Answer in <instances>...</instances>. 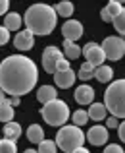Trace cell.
<instances>
[{"label":"cell","instance_id":"38","mask_svg":"<svg viewBox=\"0 0 125 153\" xmlns=\"http://www.w3.org/2000/svg\"><path fill=\"white\" fill-rule=\"evenodd\" d=\"M71 153H91V151H88V149H85V147L81 146V147H77V149H73Z\"/></svg>","mask_w":125,"mask_h":153},{"label":"cell","instance_id":"9","mask_svg":"<svg viewBox=\"0 0 125 153\" xmlns=\"http://www.w3.org/2000/svg\"><path fill=\"white\" fill-rule=\"evenodd\" d=\"M62 33H64V37H66V41L77 43L79 39L83 37V25H81V22H77V19H67V22L62 25Z\"/></svg>","mask_w":125,"mask_h":153},{"label":"cell","instance_id":"8","mask_svg":"<svg viewBox=\"0 0 125 153\" xmlns=\"http://www.w3.org/2000/svg\"><path fill=\"white\" fill-rule=\"evenodd\" d=\"M81 54H85V58H87V62H91L92 66H100V64L106 60V56H104L102 49H100V45H96V43H87L85 45V49L81 51Z\"/></svg>","mask_w":125,"mask_h":153},{"label":"cell","instance_id":"16","mask_svg":"<svg viewBox=\"0 0 125 153\" xmlns=\"http://www.w3.org/2000/svg\"><path fill=\"white\" fill-rule=\"evenodd\" d=\"M106 112H108V111H106V107H104L102 103H91V108L87 111V114H88V118L100 122V120L106 118Z\"/></svg>","mask_w":125,"mask_h":153},{"label":"cell","instance_id":"29","mask_svg":"<svg viewBox=\"0 0 125 153\" xmlns=\"http://www.w3.org/2000/svg\"><path fill=\"white\" fill-rule=\"evenodd\" d=\"M8 41H10V31L2 25V27H0V45H6Z\"/></svg>","mask_w":125,"mask_h":153},{"label":"cell","instance_id":"24","mask_svg":"<svg viewBox=\"0 0 125 153\" xmlns=\"http://www.w3.org/2000/svg\"><path fill=\"white\" fill-rule=\"evenodd\" d=\"M0 153H18V146H15V142L10 140V138L0 140Z\"/></svg>","mask_w":125,"mask_h":153},{"label":"cell","instance_id":"27","mask_svg":"<svg viewBox=\"0 0 125 153\" xmlns=\"http://www.w3.org/2000/svg\"><path fill=\"white\" fill-rule=\"evenodd\" d=\"M121 10H123V4H119V2H114V0H110V4L106 6V12L112 16V18H114V16H118Z\"/></svg>","mask_w":125,"mask_h":153},{"label":"cell","instance_id":"14","mask_svg":"<svg viewBox=\"0 0 125 153\" xmlns=\"http://www.w3.org/2000/svg\"><path fill=\"white\" fill-rule=\"evenodd\" d=\"M21 23H23V18L18 12H10V14L4 16V27H6L8 31H19Z\"/></svg>","mask_w":125,"mask_h":153},{"label":"cell","instance_id":"31","mask_svg":"<svg viewBox=\"0 0 125 153\" xmlns=\"http://www.w3.org/2000/svg\"><path fill=\"white\" fill-rule=\"evenodd\" d=\"M118 124H119V118H115V116H110V118L106 120L108 128H118Z\"/></svg>","mask_w":125,"mask_h":153},{"label":"cell","instance_id":"6","mask_svg":"<svg viewBox=\"0 0 125 153\" xmlns=\"http://www.w3.org/2000/svg\"><path fill=\"white\" fill-rule=\"evenodd\" d=\"M100 49H102L106 58L119 60L125 54V41H123V37H106L104 43L100 45Z\"/></svg>","mask_w":125,"mask_h":153},{"label":"cell","instance_id":"37","mask_svg":"<svg viewBox=\"0 0 125 153\" xmlns=\"http://www.w3.org/2000/svg\"><path fill=\"white\" fill-rule=\"evenodd\" d=\"M8 103H10L12 107H18V105L21 103V97H15V95H14V97H10V99H8Z\"/></svg>","mask_w":125,"mask_h":153},{"label":"cell","instance_id":"20","mask_svg":"<svg viewBox=\"0 0 125 153\" xmlns=\"http://www.w3.org/2000/svg\"><path fill=\"white\" fill-rule=\"evenodd\" d=\"M54 12H56V16H62V18H69V16L73 14V4H71L69 0H60V2L54 6Z\"/></svg>","mask_w":125,"mask_h":153},{"label":"cell","instance_id":"12","mask_svg":"<svg viewBox=\"0 0 125 153\" xmlns=\"http://www.w3.org/2000/svg\"><path fill=\"white\" fill-rule=\"evenodd\" d=\"M54 82L60 89H69L75 83V72L71 70H64V72H54Z\"/></svg>","mask_w":125,"mask_h":153},{"label":"cell","instance_id":"21","mask_svg":"<svg viewBox=\"0 0 125 153\" xmlns=\"http://www.w3.org/2000/svg\"><path fill=\"white\" fill-rule=\"evenodd\" d=\"M64 51H66V58L67 60H75V58H79L81 56V49L77 47V43H73V41H64Z\"/></svg>","mask_w":125,"mask_h":153},{"label":"cell","instance_id":"32","mask_svg":"<svg viewBox=\"0 0 125 153\" xmlns=\"http://www.w3.org/2000/svg\"><path fill=\"white\" fill-rule=\"evenodd\" d=\"M10 8V0H0V16H4Z\"/></svg>","mask_w":125,"mask_h":153},{"label":"cell","instance_id":"7","mask_svg":"<svg viewBox=\"0 0 125 153\" xmlns=\"http://www.w3.org/2000/svg\"><path fill=\"white\" fill-rule=\"evenodd\" d=\"M60 58H64L62 52H60L58 47H46L42 52V68L44 72H48V74H54L56 72V62H58Z\"/></svg>","mask_w":125,"mask_h":153},{"label":"cell","instance_id":"22","mask_svg":"<svg viewBox=\"0 0 125 153\" xmlns=\"http://www.w3.org/2000/svg\"><path fill=\"white\" fill-rule=\"evenodd\" d=\"M14 120V107L8 103V99H4L0 103V122H10Z\"/></svg>","mask_w":125,"mask_h":153},{"label":"cell","instance_id":"18","mask_svg":"<svg viewBox=\"0 0 125 153\" xmlns=\"http://www.w3.org/2000/svg\"><path fill=\"white\" fill-rule=\"evenodd\" d=\"M6 126H4V136L10 140H18L19 136H21V126H19L18 122H14V120H10V122H4Z\"/></svg>","mask_w":125,"mask_h":153},{"label":"cell","instance_id":"34","mask_svg":"<svg viewBox=\"0 0 125 153\" xmlns=\"http://www.w3.org/2000/svg\"><path fill=\"white\" fill-rule=\"evenodd\" d=\"M118 136H119V140H125V124L121 122V124H118Z\"/></svg>","mask_w":125,"mask_h":153},{"label":"cell","instance_id":"26","mask_svg":"<svg viewBox=\"0 0 125 153\" xmlns=\"http://www.w3.org/2000/svg\"><path fill=\"white\" fill-rule=\"evenodd\" d=\"M37 153H58V147H56L54 142H48V140H42L39 143V151Z\"/></svg>","mask_w":125,"mask_h":153},{"label":"cell","instance_id":"41","mask_svg":"<svg viewBox=\"0 0 125 153\" xmlns=\"http://www.w3.org/2000/svg\"><path fill=\"white\" fill-rule=\"evenodd\" d=\"M114 2H119V4H123V0H114Z\"/></svg>","mask_w":125,"mask_h":153},{"label":"cell","instance_id":"17","mask_svg":"<svg viewBox=\"0 0 125 153\" xmlns=\"http://www.w3.org/2000/svg\"><path fill=\"white\" fill-rule=\"evenodd\" d=\"M37 99H39V101H41L42 105H44V103H48V101H52V99H58L56 87H52V85H42V87H39V91H37Z\"/></svg>","mask_w":125,"mask_h":153},{"label":"cell","instance_id":"1","mask_svg":"<svg viewBox=\"0 0 125 153\" xmlns=\"http://www.w3.org/2000/svg\"><path fill=\"white\" fill-rule=\"evenodd\" d=\"M39 79V70L31 58L23 54L8 56L0 62V89L12 97L29 93Z\"/></svg>","mask_w":125,"mask_h":153},{"label":"cell","instance_id":"4","mask_svg":"<svg viewBox=\"0 0 125 153\" xmlns=\"http://www.w3.org/2000/svg\"><path fill=\"white\" fill-rule=\"evenodd\" d=\"M54 143L64 153H71L73 149H77L85 143V134L79 126H60Z\"/></svg>","mask_w":125,"mask_h":153},{"label":"cell","instance_id":"19","mask_svg":"<svg viewBox=\"0 0 125 153\" xmlns=\"http://www.w3.org/2000/svg\"><path fill=\"white\" fill-rule=\"evenodd\" d=\"M27 140H29V142H33V143H41L42 140H44L42 128L39 126V124H31V126L27 128Z\"/></svg>","mask_w":125,"mask_h":153},{"label":"cell","instance_id":"23","mask_svg":"<svg viewBox=\"0 0 125 153\" xmlns=\"http://www.w3.org/2000/svg\"><path fill=\"white\" fill-rule=\"evenodd\" d=\"M112 23H114L115 31L119 33V37H123V33H125V10H121L118 16H114V18H112Z\"/></svg>","mask_w":125,"mask_h":153},{"label":"cell","instance_id":"35","mask_svg":"<svg viewBox=\"0 0 125 153\" xmlns=\"http://www.w3.org/2000/svg\"><path fill=\"white\" fill-rule=\"evenodd\" d=\"M77 78H79V79H83V82H87V79H91V78H92V74H88V72H83V70H79Z\"/></svg>","mask_w":125,"mask_h":153},{"label":"cell","instance_id":"28","mask_svg":"<svg viewBox=\"0 0 125 153\" xmlns=\"http://www.w3.org/2000/svg\"><path fill=\"white\" fill-rule=\"evenodd\" d=\"M64 70H69V60L67 58H60L56 62V72H64Z\"/></svg>","mask_w":125,"mask_h":153},{"label":"cell","instance_id":"30","mask_svg":"<svg viewBox=\"0 0 125 153\" xmlns=\"http://www.w3.org/2000/svg\"><path fill=\"white\" fill-rule=\"evenodd\" d=\"M104 153H123V147L118 146V143H110V146H106Z\"/></svg>","mask_w":125,"mask_h":153},{"label":"cell","instance_id":"10","mask_svg":"<svg viewBox=\"0 0 125 153\" xmlns=\"http://www.w3.org/2000/svg\"><path fill=\"white\" fill-rule=\"evenodd\" d=\"M85 138L88 140V142L92 143V146H104V143L108 142V130L106 126H92L91 130L85 134Z\"/></svg>","mask_w":125,"mask_h":153},{"label":"cell","instance_id":"5","mask_svg":"<svg viewBox=\"0 0 125 153\" xmlns=\"http://www.w3.org/2000/svg\"><path fill=\"white\" fill-rule=\"evenodd\" d=\"M41 114L46 120V124H50V126H62L69 118V107L64 101H60V99H52V101L42 105Z\"/></svg>","mask_w":125,"mask_h":153},{"label":"cell","instance_id":"15","mask_svg":"<svg viewBox=\"0 0 125 153\" xmlns=\"http://www.w3.org/2000/svg\"><path fill=\"white\" fill-rule=\"evenodd\" d=\"M92 78H96L100 83H108V82H112V78H114V70H112L110 66H104V64H100V66L94 68V74H92Z\"/></svg>","mask_w":125,"mask_h":153},{"label":"cell","instance_id":"36","mask_svg":"<svg viewBox=\"0 0 125 153\" xmlns=\"http://www.w3.org/2000/svg\"><path fill=\"white\" fill-rule=\"evenodd\" d=\"M100 18H102L104 22H112V16L106 12V8H102V10H100Z\"/></svg>","mask_w":125,"mask_h":153},{"label":"cell","instance_id":"39","mask_svg":"<svg viewBox=\"0 0 125 153\" xmlns=\"http://www.w3.org/2000/svg\"><path fill=\"white\" fill-rule=\"evenodd\" d=\"M2 101H4V91L0 89V103H2Z\"/></svg>","mask_w":125,"mask_h":153},{"label":"cell","instance_id":"40","mask_svg":"<svg viewBox=\"0 0 125 153\" xmlns=\"http://www.w3.org/2000/svg\"><path fill=\"white\" fill-rule=\"evenodd\" d=\"M23 153H37L35 149H27V151H23Z\"/></svg>","mask_w":125,"mask_h":153},{"label":"cell","instance_id":"2","mask_svg":"<svg viewBox=\"0 0 125 153\" xmlns=\"http://www.w3.org/2000/svg\"><path fill=\"white\" fill-rule=\"evenodd\" d=\"M23 22L33 35H50L56 27L58 16L48 4H33L31 8H27Z\"/></svg>","mask_w":125,"mask_h":153},{"label":"cell","instance_id":"11","mask_svg":"<svg viewBox=\"0 0 125 153\" xmlns=\"http://www.w3.org/2000/svg\"><path fill=\"white\" fill-rule=\"evenodd\" d=\"M14 45H15V49H19V51H31L35 47V35L31 33L29 29L19 31L14 39Z\"/></svg>","mask_w":125,"mask_h":153},{"label":"cell","instance_id":"13","mask_svg":"<svg viewBox=\"0 0 125 153\" xmlns=\"http://www.w3.org/2000/svg\"><path fill=\"white\" fill-rule=\"evenodd\" d=\"M75 101H77L79 105H91L92 101H94V89H92L91 85H79L77 89H75Z\"/></svg>","mask_w":125,"mask_h":153},{"label":"cell","instance_id":"25","mask_svg":"<svg viewBox=\"0 0 125 153\" xmlns=\"http://www.w3.org/2000/svg\"><path fill=\"white\" fill-rule=\"evenodd\" d=\"M71 120H73L75 126L81 128L83 124H87V122H88V114H87V111H75L73 114H71Z\"/></svg>","mask_w":125,"mask_h":153},{"label":"cell","instance_id":"33","mask_svg":"<svg viewBox=\"0 0 125 153\" xmlns=\"http://www.w3.org/2000/svg\"><path fill=\"white\" fill-rule=\"evenodd\" d=\"M81 70L83 72H88V74H94V66H92L91 62H83L81 64Z\"/></svg>","mask_w":125,"mask_h":153},{"label":"cell","instance_id":"3","mask_svg":"<svg viewBox=\"0 0 125 153\" xmlns=\"http://www.w3.org/2000/svg\"><path fill=\"white\" fill-rule=\"evenodd\" d=\"M104 107L115 118L125 116V79L123 78L110 83V87L104 93Z\"/></svg>","mask_w":125,"mask_h":153}]
</instances>
